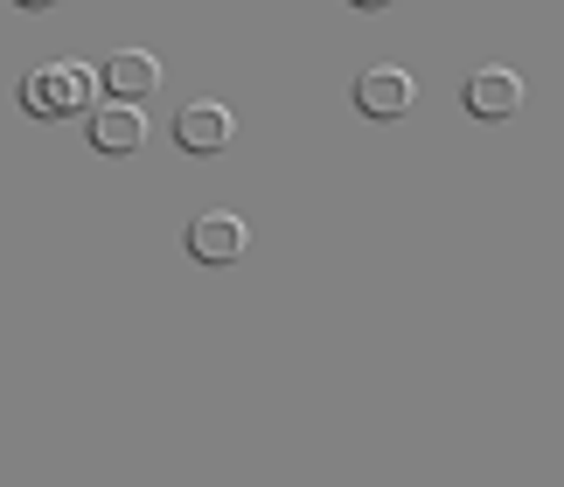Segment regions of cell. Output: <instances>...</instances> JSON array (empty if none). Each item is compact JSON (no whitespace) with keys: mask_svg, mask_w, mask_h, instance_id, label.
Instances as JSON below:
<instances>
[{"mask_svg":"<svg viewBox=\"0 0 564 487\" xmlns=\"http://www.w3.org/2000/svg\"><path fill=\"white\" fill-rule=\"evenodd\" d=\"M356 8H390V0H356Z\"/></svg>","mask_w":564,"mask_h":487,"instance_id":"9","label":"cell"},{"mask_svg":"<svg viewBox=\"0 0 564 487\" xmlns=\"http://www.w3.org/2000/svg\"><path fill=\"white\" fill-rule=\"evenodd\" d=\"M460 98H467L474 119H509V112H523V77L516 71H474Z\"/></svg>","mask_w":564,"mask_h":487,"instance_id":"7","label":"cell"},{"mask_svg":"<svg viewBox=\"0 0 564 487\" xmlns=\"http://www.w3.org/2000/svg\"><path fill=\"white\" fill-rule=\"evenodd\" d=\"M411 98H419V84L404 71H362L356 77V112H370V119H404Z\"/></svg>","mask_w":564,"mask_h":487,"instance_id":"6","label":"cell"},{"mask_svg":"<svg viewBox=\"0 0 564 487\" xmlns=\"http://www.w3.org/2000/svg\"><path fill=\"white\" fill-rule=\"evenodd\" d=\"M91 105H98V71H84V63H42L21 77V112L35 119H70Z\"/></svg>","mask_w":564,"mask_h":487,"instance_id":"1","label":"cell"},{"mask_svg":"<svg viewBox=\"0 0 564 487\" xmlns=\"http://www.w3.org/2000/svg\"><path fill=\"white\" fill-rule=\"evenodd\" d=\"M98 91L105 98H126V105H147L161 91V63L147 56V50H112L98 63Z\"/></svg>","mask_w":564,"mask_h":487,"instance_id":"2","label":"cell"},{"mask_svg":"<svg viewBox=\"0 0 564 487\" xmlns=\"http://www.w3.org/2000/svg\"><path fill=\"white\" fill-rule=\"evenodd\" d=\"M245 244H251V230H245V216H230V209H209V216L188 224V258L195 264H237Z\"/></svg>","mask_w":564,"mask_h":487,"instance_id":"3","label":"cell"},{"mask_svg":"<svg viewBox=\"0 0 564 487\" xmlns=\"http://www.w3.org/2000/svg\"><path fill=\"white\" fill-rule=\"evenodd\" d=\"M14 8H56V0H14Z\"/></svg>","mask_w":564,"mask_h":487,"instance_id":"8","label":"cell"},{"mask_svg":"<svg viewBox=\"0 0 564 487\" xmlns=\"http://www.w3.org/2000/svg\"><path fill=\"white\" fill-rule=\"evenodd\" d=\"M91 147L98 153H140L147 147V112H140V105H126V98L91 105Z\"/></svg>","mask_w":564,"mask_h":487,"instance_id":"5","label":"cell"},{"mask_svg":"<svg viewBox=\"0 0 564 487\" xmlns=\"http://www.w3.org/2000/svg\"><path fill=\"white\" fill-rule=\"evenodd\" d=\"M230 132H237V119H230V105H216V98H195L188 112H175V147L182 153H224Z\"/></svg>","mask_w":564,"mask_h":487,"instance_id":"4","label":"cell"}]
</instances>
